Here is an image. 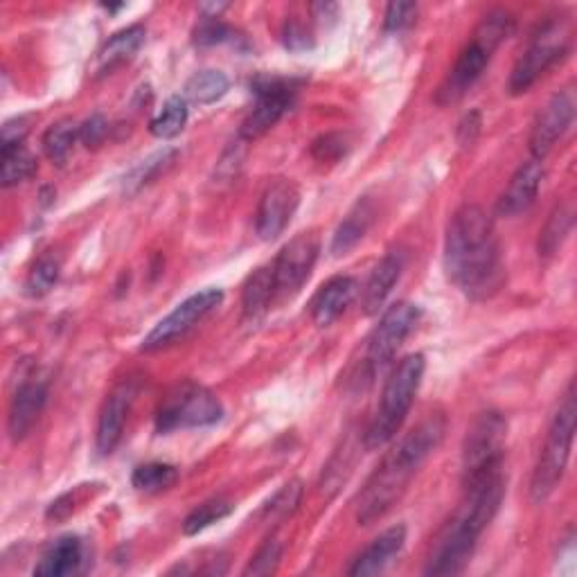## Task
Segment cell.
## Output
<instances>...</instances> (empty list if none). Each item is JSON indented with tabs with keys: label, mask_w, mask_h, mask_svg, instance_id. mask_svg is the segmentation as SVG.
<instances>
[{
	"label": "cell",
	"mask_w": 577,
	"mask_h": 577,
	"mask_svg": "<svg viewBox=\"0 0 577 577\" xmlns=\"http://www.w3.org/2000/svg\"><path fill=\"white\" fill-rule=\"evenodd\" d=\"M444 269L470 300H490L505 282L501 244L492 219L478 206H463L449 221Z\"/></svg>",
	"instance_id": "obj_1"
},
{
	"label": "cell",
	"mask_w": 577,
	"mask_h": 577,
	"mask_svg": "<svg viewBox=\"0 0 577 577\" xmlns=\"http://www.w3.org/2000/svg\"><path fill=\"white\" fill-rule=\"evenodd\" d=\"M444 431L446 418L442 413H429L383 458L357 498V522L361 526H372L374 522L387 517L393 505L400 503L422 463L440 446Z\"/></svg>",
	"instance_id": "obj_2"
},
{
	"label": "cell",
	"mask_w": 577,
	"mask_h": 577,
	"mask_svg": "<svg viewBox=\"0 0 577 577\" xmlns=\"http://www.w3.org/2000/svg\"><path fill=\"white\" fill-rule=\"evenodd\" d=\"M505 494L503 467L465 483V501L454 519L437 535L426 575H458L472 561L478 537L492 524Z\"/></svg>",
	"instance_id": "obj_3"
},
{
	"label": "cell",
	"mask_w": 577,
	"mask_h": 577,
	"mask_svg": "<svg viewBox=\"0 0 577 577\" xmlns=\"http://www.w3.org/2000/svg\"><path fill=\"white\" fill-rule=\"evenodd\" d=\"M424 370H426L424 354L418 352L400 361L393 374L389 377L387 387H383L381 393V404L363 435V444L365 449H370V452L372 449H381L383 444H389L406 422L415 395L422 387Z\"/></svg>",
	"instance_id": "obj_4"
},
{
	"label": "cell",
	"mask_w": 577,
	"mask_h": 577,
	"mask_svg": "<svg viewBox=\"0 0 577 577\" xmlns=\"http://www.w3.org/2000/svg\"><path fill=\"white\" fill-rule=\"evenodd\" d=\"M575 387L570 383L557 406V413L553 415L544 449L533 472L530 496L535 503L548 501L564 478L575 437Z\"/></svg>",
	"instance_id": "obj_5"
},
{
	"label": "cell",
	"mask_w": 577,
	"mask_h": 577,
	"mask_svg": "<svg viewBox=\"0 0 577 577\" xmlns=\"http://www.w3.org/2000/svg\"><path fill=\"white\" fill-rule=\"evenodd\" d=\"M224 418L219 398L197 381H181L165 395L158 415L156 431L172 433L183 429H202L217 424Z\"/></svg>",
	"instance_id": "obj_6"
},
{
	"label": "cell",
	"mask_w": 577,
	"mask_h": 577,
	"mask_svg": "<svg viewBox=\"0 0 577 577\" xmlns=\"http://www.w3.org/2000/svg\"><path fill=\"white\" fill-rule=\"evenodd\" d=\"M570 45V28L566 19L546 21L530 39L524 54L517 59L515 69L509 75V93L522 95L526 93L550 66L557 63Z\"/></svg>",
	"instance_id": "obj_7"
},
{
	"label": "cell",
	"mask_w": 577,
	"mask_h": 577,
	"mask_svg": "<svg viewBox=\"0 0 577 577\" xmlns=\"http://www.w3.org/2000/svg\"><path fill=\"white\" fill-rule=\"evenodd\" d=\"M507 440V420L498 411H487L476 418L463 444V485L503 467Z\"/></svg>",
	"instance_id": "obj_8"
},
{
	"label": "cell",
	"mask_w": 577,
	"mask_h": 577,
	"mask_svg": "<svg viewBox=\"0 0 577 577\" xmlns=\"http://www.w3.org/2000/svg\"><path fill=\"white\" fill-rule=\"evenodd\" d=\"M420 323V307L413 302H398L381 316L379 326L372 330L365 348V372L372 379L377 372L387 368L411 332Z\"/></svg>",
	"instance_id": "obj_9"
},
{
	"label": "cell",
	"mask_w": 577,
	"mask_h": 577,
	"mask_svg": "<svg viewBox=\"0 0 577 577\" xmlns=\"http://www.w3.org/2000/svg\"><path fill=\"white\" fill-rule=\"evenodd\" d=\"M221 300H224V291L215 287L189 296L145 337L143 352H158L174 346L185 334L195 330L208 313H213L221 305Z\"/></svg>",
	"instance_id": "obj_10"
},
{
	"label": "cell",
	"mask_w": 577,
	"mask_h": 577,
	"mask_svg": "<svg viewBox=\"0 0 577 577\" xmlns=\"http://www.w3.org/2000/svg\"><path fill=\"white\" fill-rule=\"evenodd\" d=\"M320 253V241L313 233H302L293 237L282 250L278 258L271 262L274 269V305H280L285 300H291L302 285L309 280L316 260Z\"/></svg>",
	"instance_id": "obj_11"
},
{
	"label": "cell",
	"mask_w": 577,
	"mask_h": 577,
	"mask_svg": "<svg viewBox=\"0 0 577 577\" xmlns=\"http://www.w3.org/2000/svg\"><path fill=\"white\" fill-rule=\"evenodd\" d=\"M296 100L293 82L278 78H262L255 82V106L241 124L244 141H258L280 122Z\"/></svg>",
	"instance_id": "obj_12"
},
{
	"label": "cell",
	"mask_w": 577,
	"mask_h": 577,
	"mask_svg": "<svg viewBox=\"0 0 577 577\" xmlns=\"http://www.w3.org/2000/svg\"><path fill=\"white\" fill-rule=\"evenodd\" d=\"M138 391H141V381L136 377H126L104 400L97 418V433H95L97 452L102 456H111L115 452V446L120 444L126 418L132 413Z\"/></svg>",
	"instance_id": "obj_13"
},
{
	"label": "cell",
	"mask_w": 577,
	"mask_h": 577,
	"mask_svg": "<svg viewBox=\"0 0 577 577\" xmlns=\"http://www.w3.org/2000/svg\"><path fill=\"white\" fill-rule=\"evenodd\" d=\"M300 206V189L291 178H276L262 192L258 206V219H255V230L260 239L271 241L285 233L291 224L296 210Z\"/></svg>",
	"instance_id": "obj_14"
},
{
	"label": "cell",
	"mask_w": 577,
	"mask_h": 577,
	"mask_svg": "<svg viewBox=\"0 0 577 577\" xmlns=\"http://www.w3.org/2000/svg\"><path fill=\"white\" fill-rule=\"evenodd\" d=\"M575 106L577 102L573 89H564L557 91L550 97V102L539 111L530 132V152L535 161H544L568 132V126L575 120Z\"/></svg>",
	"instance_id": "obj_15"
},
{
	"label": "cell",
	"mask_w": 577,
	"mask_h": 577,
	"mask_svg": "<svg viewBox=\"0 0 577 577\" xmlns=\"http://www.w3.org/2000/svg\"><path fill=\"white\" fill-rule=\"evenodd\" d=\"M48 402V383L37 372H28L12 395L10 415H8V433L14 442L28 437V433L39 422Z\"/></svg>",
	"instance_id": "obj_16"
},
{
	"label": "cell",
	"mask_w": 577,
	"mask_h": 577,
	"mask_svg": "<svg viewBox=\"0 0 577 577\" xmlns=\"http://www.w3.org/2000/svg\"><path fill=\"white\" fill-rule=\"evenodd\" d=\"M492 54L494 52H490L485 45H481L478 41L472 39L470 45L456 59L452 73L446 75V80L437 89L435 102L440 106H452V104L461 102L467 95V91L481 80V75L487 69Z\"/></svg>",
	"instance_id": "obj_17"
},
{
	"label": "cell",
	"mask_w": 577,
	"mask_h": 577,
	"mask_svg": "<svg viewBox=\"0 0 577 577\" xmlns=\"http://www.w3.org/2000/svg\"><path fill=\"white\" fill-rule=\"evenodd\" d=\"M542 181H544L542 161L533 158V161L524 163L515 174H512L507 187L503 189V195L496 204V213L501 217H517V215L526 213L539 195Z\"/></svg>",
	"instance_id": "obj_18"
},
{
	"label": "cell",
	"mask_w": 577,
	"mask_h": 577,
	"mask_svg": "<svg viewBox=\"0 0 577 577\" xmlns=\"http://www.w3.org/2000/svg\"><path fill=\"white\" fill-rule=\"evenodd\" d=\"M402 271H404V253L391 250L383 255L379 265L372 269L361 293V309L365 316L377 313L383 307V302L389 300Z\"/></svg>",
	"instance_id": "obj_19"
},
{
	"label": "cell",
	"mask_w": 577,
	"mask_h": 577,
	"mask_svg": "<svg viewBox=\"0 0 577 577\" xmlns=\"http://www.w3.org/2000/svg\"><path fill=\"white\" fill-rule=\"evenodd\" d=\"M357 296V280L350 276H337L328 280L311 300V318L318 328H328L352 305Z\"/></svg>",
	"instance_id": "obj_20"
},
{
	"label": "cell",
	"mask_w": 577,
	"mask_h": 577,
	"mask_svg": "<svg viewBox=\"0 0 577 577\" xmlns=\"http://www.w3.org/2000/svg\"><path fill=\"white\" fill-rule=\"evenodd\" d=\"M145 34H147V30L143 25H130V28L115 32L97 52L93 66H91L93 75L104 78V75L113 73L115 69L124 66L126 61H132L136 56V52L143 48Z\"/></svg>",
	"instance_id": "obj_21"
},
{
	"label": "cell",
	"mask_w": 577,
	"mask_h": 577,
	"mask_svg": "<svg viewBox=\"0 0 577 577\" xmlns=\"http://www.w3.org/2000/svg\"><path fill=\"white\" fill-rule=\"evenodd\" d=\"M406 542V528L393 526L387 533H381L370 546H365L363 553L357 555V559L350 566V575H377L387 568L393 557L404 548Z\"/></svg>",
	"instance_id": "obj_22"
},
{
	"label": "cell",
	"mask_w": 577,
	"mask_h": 577,
	"mask_svg": "<svg viewBox=\"0 0 577 577\" xmlns=\"http://www.w3.org/2000/svg\"><path fill=\"white\" fill-rule=\"evenodd\" d=\"M84 559V546L80 537H59L48 550L41 555L39 564L34 566V575L39 577H63L80 570Z\"/></svg>",
	"instance_id": "obj_23"
},
{
	"label": "cell",
	"mask_w": 577,
	"mask_h": 577,
	"mask_svg": "<svg viewBox=\"0 0 577 577\" xmlns=\"http://www.w3.org/2000/svg\"><path fill=\"white\" fill-rule=\"evenodd\" d=\"M374 221V206L368 197L359 199L352 210L343 217V221L339 224L334 237H332V255L334 258H341V255H348L370 230Z\"/></svg>",
	"instance_id": "obj_24"
},
{
	"label": "cell",
	"mask_w": 577,
	"mask_h": 577,
	"mask_svg": "<svg viewBox=\"0 0 577 577\" xmlns=\"http://www.w3.org/2000/svg\"><path fill=\"white\" fill-rule=\"evenodd\" d=\"M274 296H276V287H274L271 265L253 271L241 291V305H244L246 318H253V320L260 318L267 309H271Z\"/></svg>",
	"instance_id": "obj_25"
},
{
	"label": "cell",
	"mask_w": 577,
	"mask_h": 577,
	"mask_svg": "<svg viewBox=\"0 0 577 577\" xmlns=\"http://www.w3.org/2000/svg\"><path fill=\"white\" fill-rule=\"evenodd\" d=\"M78 143H80V126L69 117L54 122L43 136V150L48 158L59 167L69 163Z\"/></svg>",
	"instance_id": "obj_26"
},
{
	"label": "cell",
	"mask_w": 577,
	"mask_h": 577,
	"mask_svg": "<svg viewBox=\"0 0 577 577\" xmlns=\"http://www.w3.org/2000/svg\"><path fill=\"white\" fill-rule=\"evenodd\" d=\"M228 78L221 71H199L185 84V97L195 104H213L228 93Z\"/></svg>",
	"instance_id": "obj_27"
},
{
	"label": "cell",
	"mask_w": 577,
	"mask_h": 577,
	"mask_svg": "<svg viewBox=\"0 0 577 577\" xmlns=\"http://www.w3.org/2000/svg\"><path fill=\"white\" fill-rule=\"evenodd\" d=\"M573 228V210L570 206H557L548 217L544 230L539 233V258L548 260L561 248L568 233Z\"/></svg>",
	"instance_id": "obj_28"
},
{
	"label": "cell",
	"mask_w": 577,
	"mask_h": 577,
	"mask_svg": "<svg viewBox=\"0 0 577 577\" xmlns=\"http://www.w3.org/2000/svg\"><path fill=\"white\" fill-rule=\"evenodd\" d=\"M515 32V17L505 10H494L476 25L472 39L485 45L490 52H496V48Z\"/></svg>",
	"instance_id": "obj_29"
},
{
	"label": "cell",
	"mask_w": 577,
	"mask_h": 577,
	"mask_svg": "<svg viewBox=\"0 0 577 577\" xmlns=\"http://www.w3.org/2000/svg\"><path fill=\"white\" fill-rule=\"evenodd\" d=\"M0 161H3V187H14L37 172V156L28 152L23 145L0 150Z\"/></svg>",
	"instance_id": "obj_30"
},
{
	"label": "cell",
	"mask_w": 577,
	"mask_h": 577,
	"mask_svg": "<svg viewBox=\"0 0 577 577\" xmlns=\"http://www.w3.org/2000/svg\"><path fill=\"white\" fill-rule=\"evenodd\" d=\"M187 122V102L181 95H174L165 102L163 111L152 120V134L161 141H169L174 136H178L185 130Z\"/></svg>",
	"instance_id": "obj_31"
},
{
	"label": "cell",
	"mask_w": 577,
	"mask_h": 577,
	"mask_svg": "<svg viewBox=\"0 0 577 577\" xmlns=\"http://www.w3.org/2000/svg\"><path fill=\"white\" fill-rule=\"evenodd\" d=\"M178 481V470L167 463H145L134 470L132 474V485L138 492L156 494L167 487H172Z\"/></svg>",
	"instance_id": "obj_32"
},
{
	"label": "cell",
	"mask_w": 577,
	"mask_h": 577,
	"mask_svg": "<svg viewBox=\"0 0 577 577\" xmlns=\"http://www.w3.org/2000/svg\"><path fill=\"white\" fill-rule=\"evenodd\" d=\"M233 512V503L230 501H224V498H213V501H206L202 503L199 507H195L189 512V515L185 517L183 522V533L185 535H199L204 533L206 528H210L213 524L226 519Z\"/></svg>",
	"instance_id": "obj_33"
},
{
	"label": "cell",
	"mask_w": 577,
	"mask_h": 577,
	"mask_svg": "<svg viewBox=\"0 0 577 577\" xmlns=\"http://www.w3.org/2000/svg\"><path fill=\"white\" fill-rule=\"evenodd\" d=\"M176 158V152L174 150H163L154 156H150L147 161H143L138 167H134V172L124 178V189L130 192H138L141 187L150 185L152 181H156Z\"/></svg>",
	"instance_id": "obj_34"
},
{
	"label": "cell",
	"mask_w": 577,
	"mask_h": 577,
	"mask_svg": "<svg viewBox=\"0 0 577 577\" xmlns=\"http://www.w3.org/2000/svg\"><path fill=\"white\" fill-rule=\"evenodd\" d=\"M302 498V483L300 481H289L287 485H282L271 501L265 505L262 517L271 524V522H285L287 517H291L293 512L298 509Z\"/></svg>",
	"instance_id": "obj_35"
},
{
	"label": "cell",
	"mask_w": 577,
	"mask_h": 577,
	"mask_svg": "<svg viewBox=\"0 0 577 577\" xmlns=\"http://www.w3.org/2000/svg\"><path fill=\"white\" fill-rule=\"evenodd\" d=\"M59 276H61V262L54 258V255H43V258L28 274L25 293L30 298L45 296L56 285Z\"/></svg>",
	"instance_id": "obj_36"
},
{
	"label": "cell",
	"mask_w": 577,
	"mask_h": 577,
	"mask_svg": "<svg viewBox=\"0 0 577 577\" xmlns=\"http://www.w3.org/2000/svg\"><path fill=\"white\" fill-rule=\"evenodd\" d=\"M237 39H241L237 30L221 23L219 17H206L195 30L197 45H221V43H235Z\"/></svg>",
	"instance_id": "obj_37"
},
{
	"label": "cell",
	"mask_w": 577,
	"mask_h": 577,
	"mask_svg": "<svg viewBox=\"0 0 577 577\" xmlns=\"http://www.w3.org/2000/svg\"><path fill=\"white\" fill-rule=\"evenodd\" d=\"M350 152V141L343 134H326L313 141L311 156L318 163H339Z\"/></svg>",
	"instance_id": "obj_38"
},
{
	"label": "cell",
	"mask_w": 577,
	"mask_h": 577,
	"mask_svg": "<svg viewBox=\"0 0 577 577\" xmlns=\"http://www.w3.org/2000/svg\"><path fill=\"white\" fill-rule=\"evenodd\" d=\"M280 557H282V544L271 537L265 542V546L255 553V557L250 559V564L246 566V575H271L276 573L278 564H280Z\"/></svg>",
	"instance_id": "obj_39"
},
{
	"label": "cell",
	"mask_w": 577,
	"mask_h": 577,
	"mask_svg": "<svg viewBox=\"0 0 577 577\" xmlns=\"http://www.w3.org/2000/svg\"><path fill=\"white\" fill-rule=\"evenodd\" d=\"M418 6L415 3H391L383 17V30L387 32H404L415 23Z\"/></svg>",
	"instance_id": "obj_40"
},
{
	"label": "cell",
	"mask_w": 577,
	"mask_h": 577,
	"mask_svg": "<svg viewBox=\"0 0 577 577\" xmlns=\"http://www.w3.org/2000/svg\"><path fill=\"white\" fill-rule=\"evenodd\" d=\"M106 136H109V122L100 113L91 115L84 124H80V143H84L89 150L100 147Z\"/></svg>",
	"instance_id": "obj_41"
},
{
	"label": "cell",
	"mask_w": 577,
	"mask_h": 577,
	"mask_svg": "<svg viewBox=\"0 0 577 577\" xmlns=\"http://www.w3.org/2000/svg\"><path fill=\"white\" fill-rule=\"evenodd\" d=\"M28 134H30V117H14V120L6 122L3 136H0V150L23 145Z\"/></svg>",
	"instance_id": "obj_42"
},
{
	"label": "cell",
	"mask_w": 577,
	"mask_h": 577,
	"mask_svg": "<svg viewBox=\"0 0 577 577\" xmlns=\"http://www.w3.org/2000/svg\"><path fill=\"white\" fill-rule=\"evenodd\" d=\"M285 43L291 50H307L311 48V37L307 34V30L300 23H287L285 28Z\"/></svg>",
	"instance_id": "obj_43"
},
{
	"label": "cell",
	"mask_w": 577,
	"mask_h": 577,
	"mask_svg": "<svg viewBox=\"0 0 577 577\" xmlns=\"http://www.w3.org/2000/svg\"><path fill=\"white\" fill-rule=\"evenodd\" d=\"M478 132H481V115H478L476 111H472V113L465 115V120L461 122L458 138H461V143L467 147V145H472V143L476 141Z\"/></svg>",
	"instance_id": "obj_44"
}]
</instances>
